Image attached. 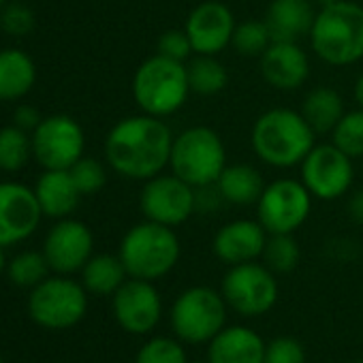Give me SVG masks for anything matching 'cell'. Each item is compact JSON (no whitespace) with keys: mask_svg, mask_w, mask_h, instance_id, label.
<instances>
[{"mask_svg":"<svg viewBox=\"0 0 363 363\" xmlns=\"http://www.w3.org/2000/svg\"><path fill=\"white\" fill-rule=\"evenodd\" d=\"M43 212L35 189L22 182H0V246L28 240L41 225Z\"/></svg>","mask_w":363,"mask_h":363,"instance_id":"16","label":"cell"},{"mask_svg":"<svg viewBox=\"0 0 363 363\" xmlns=\"http://www.w3.org/2000/svg\"><path fill=\"white\" fill-rule=\"evenodd\" d=\"M43 255L54 274H77L94 255V235L86 223L60 218L45 235Z\"/></svg>","mask_w":363,"mask_h":363,"instance_id":"15","label":"cell"},{"mask_svg":"<svg viewBox=\"0 0 363 363\" xmlns=\"http://www.w3.org/2000/svg\"><path fill=\"white\" fill-rule=\"evenodd\" d=\"M352 99L357 103V107L363 109V73L354 79V86H352Z\"/></svg>","mask_w":363,"mask_h":363,"instance_id":"40","label":"cell"},{"mask_svg":"<svg viewBox=\"0 0 363 363\" xmlns=\"http://www.w3.org/2000/svg\"><path fill=\"white\" fill-rule=\"evenodd\" d=\"M7 272V257H5V246H0V276Z\"/></svg>","mask_w":363,"mask_h":363,"instance_id":"41","label":"cell"},{"mask_svg":"<svg viewBox=\"0 0 363 363\" xmlns=\"http://www.w3.org/2000/svg\"><path fill=\"white\" fill-rule=\"evenodd\" d=\"M26 308L33 323L43 329H71L82 323L88 312V291L69 276H48L41 284L30 289Z\"/></svg>","mask_w":363,"mask_h":363,"instance_id":"8","label":"cell"},{"mask_svg":"<svg viewBox=\"0 0 363 363\" xmlns=\"http://www.w3.org/2000/svg\"><path fill=\"white\" fill-rule=\"evenodd\" d=\"M269 233L263 229L259 220L238 218L223 225L212 242V250L216 259L225 265H240L259 261L263 257Z\"/></svg>","mask_w":363,"mask_h":363,"instance_id":"19","label":"cell"},{"mask_svg":"<svg viewBox=\"0 0 363 363\" xmlns=\"http://www.w3.org/2000/svg\"><path fill=\"white\" fill-rule=\"evenodd\" d=\"M0 363H5V361H3V357H0Z\"/></svg>","mask_w":363,"mask_h":363,"instance_id":"46","label":"cell"},{"mask_svg":"<svg viewBox=\"0 0 363 363\" xmlns=\"http://www.w3.org/2000/svg\"><path fill=\"white\" fill-rule=\"evenodd\" d=\"M227 147L223 137L210 126H191L173 137L169 171L193 189L216 184L227 167Z\"/></svg>","mask_w":363,"mask_h":363,"instance_id":"6","label":"cell"},{"mask_svg":"<svg viewBox=\"0 0 363 363\" xmlns=\"http://www.w3.org/2000/svg\"><path fill=\"white\" fill-rule=\"evenodd\" d=\"M0 28L11 37H26L35 28V13L22 3H7L0 13Z\"/></svg>","mask_w":363,"mask_h":363,"instance_id":"36","label":"cell"},{"mask_svg":"<svg viewBox=\"0 0 363 363\" xmlns=\"http://www.w3.org/2000/svg\"><path fill=\"white\" fill-rule=\"evenodd\" d=\"M216 189L225 203L246 208V206H257L265 189V179L255 164L235 162L225 167V171L216 179Z\"/></svg>","mask_w":363,"mask_h":363,"instance_id":"23","label":"cell"},{"mask_svg":"<svg viewBox=\"0 0 363 363\" xmlns=\"http://www.w3.org/2000/svg\"><path fill=\"white\" fill-rule=\"evenodd\" d=\"M299 179L314 199H342L354 184V158L331 141L316 143L299 164Z\"/></svg>","mask_w":363,"mask_h":363,"instance_id":"11","label":"cell"},{"mask_svg":"<svg viewBox=\"0 0 363 363\" xmlns=\"http://www.w3.org/2000/svg\"><path fill=\"white\" fill-rule=\"evenodd\" d=\"M37 82L35 60L20 48L0 50V101L24 99Z\"/></svg>","mask_w":363,"mask_h":363,"instance_id":"24","label":"cell"},{"mask_svg":"<svg viewBox=\"0 0 363 363\" xmlns=\"http://www.w3.org/2000/svg\"><path fill=\"white\" fill-rule=\"evenodd\" d=\"M69 171H71L75 184H77V189H79V193L84 197L96 195L107 184V169L99 158H92V156L84 154Z\"/></svg>","mask_w":363,"mask_h":363,"instance_id":"34","label":"cell"},{"mask_svg":"<svg viewBox=\"0 0 363 363\" xmlns=\"http://www.w3.org/2000/svg\"><path fill=\"white\" fill-rule=\"evenodd\" d=\"M156 54L177 60V62H189L195 56V50L184 28H169L158 37Z\"/></svg>","mask_w":363,"mask_h":363,"instance_id":"35","label":"cell"},{"mask_svg":"<svg viewBox=\"0 0 363 363\" xmlns=\"http://www.w3.org/2000/svg\"><path fill=\"white\" fill-rule=\"evenodd\" d=\"M310 48L329 67H352L363 60V7L340 0L316 11Z\"/></svg>","mask_w":363,"mask_h":363,"instance_id":"3","label":"cell"},{"mask_svg":"<svg viewBox=\"0 0 363 363\" xmlns=\"http://www.w3.org/2000/svg\"><path fill=\"white\" fill-rule=\"evenodd\" d=\"M135 363H189L184 342L169 335H154L141 344Z\"/></svg>","mask_w":363,"mask_h":363,"instance_id":"33","label":"cell"},{"mask_svg":"<svg viewBox=\"0 0 363 363\" xmlns=\"http://www.w3.org/2000/svg\"><path fill=\"white\" fill-rule=\"evenodd\" d=\"M182 255V244L175 229L141 220L133 225L120 240L118 257L122 259L128 278L156 282L173 272Z\"/></svg>","mask_w":363,"mask_h":363,"instance_id":"5","label":"cell"},{"mask_svg":"<svg viewBox=\"0 0 363 363\" xmlns=\"http://www.w3.org/2000/svg\"><path fill=\"white\" fill-rule=\"evenodd\" d=\"M250 145L261 162L274 169L299 167L316 145V133L301 111L274 107L263 111L250 128Z\"/></svg>","mask_w":363,"mask_h":363,"instance_id":"2","label":"cell"},{"mask_svg":"<svg viewBox=\"0 0 363 363\" xmlns=\"http://www.w3.org/2000/svg\"><path fill=\"white\" fill-rule=\"evenodd\" d=\"M314 18L310 0H272L263 20L274 41H301L310 35Z\"/></svg>","mask_w":363,"mask_h":363,"instance_id":"22","label":"cell"},{"mask_svg":"<svg viewBox=\"0 0 363 363\" xmlns=\"http://www.w3.org/2000/svg\"><path fill=\"white\" fill-rule=\"evenodd\" d=\"M301 116L316 135H327L346 113L342 94L331 86H316L301 101Z\"/></svg>","mask_w":363,"mask_h":363,"instance_id":"25","label":"cell"},{"mask_svg":"<svg viewBox=\"0 0 363 363\" xmlns=\"http://www.w3.org/2000/svg\"><path fill=\"white\" fill-rule=\"evenodd\" d=\"M189 363H210L208 359H199V361H189Z\"/></svg>","mask_w":363,"mask_h":363,"instance_id":"44","label":"cell"},{"mask_svg":"<svg viewBox=\"0 0 363 363\" xmlns=\"http://www.w3.org/2000/svg\"><path fill=\"white\" fill-rule=\"evenodd\" d=\"M186 71H189L191 90L193 94H199V96H216L229 84V71L218 60V56L195 54L186 62Z\"/></svg>","mask_w":363,"mask_h":363,"instance_id":"27","label":"cell"},{"mask_svg":"<svg viewBox=\"0 0 363 363\" xmlns=\"http://www.w3.org/2000/svg\"><path fill=\"white\" fill-rule=\"evenodd\" d=\"M50 272L52 269L43 250H24L7 263V276L20 289H35L48 278Z\"/></svg>","mask_w":363,"mask_h":363,"instance_id":"29","label":"cell"},{"mask_svg":"<svg viewBox=\"0 0 363 363\" xmlns=\"http://www.w3.org/2000/svg\"><path fill=\"white\" fill-rule=\"evenodd\" d=\"M227 308L220 291L197 284L175 297L169 325L184 344H210L227 327Z\"/></svg>","mask_w":363,"mask_h":363,"instance_id":"7","label":"cell"},{"mask_svg":"<svg viewBox=\"0 0 363 363\" xmlns=\"http://www.w3.org/2000/svg\"><path fill=\"white\" fill-rule=\"evenodd\" d=\"M261 77L278 92H293L310 77V58L299 41H274L259 58Z\"/></svg>","mask_w":363,"mask_h":363,"instance_id":"18","label":"cell"},{"mask_svg":"<svg viewBox=\"0 0 363 363\" xmlns=\"http://www.w3.org/2000/svg\"><path fill=\"white\" fill-rule=\"evenodd\" d=\"M235 26L238 22L233 11L220 0H203L189 13L184 22L191 45L195 54L201 56H218L227 48H231Z\"/></svg>","mask_w":363,"mask_h":363,"instance_id":"17","label":"cell"},{"mask_svg":"<svg viewBox=\"0 0 363 363\" xmlns=\"http://www.w3.org/2000/svg\"><path fill=\"white\" fill-rule=\"evenodd\" d=\"M263 363H306V350L293 337H274L265 346Z\"/></svg>","mask_w":363,"mask_h":363,"instance_id":"37","label":"cell"},{"mask_svg":"<svg viewBox=\"0 0 363 363\" xmlns=\"http://www.w3.org/2000/svg\"><path fill=\"white\" fill-rule=\"evenodd\" d=\"M263 263L278 276V274H291L301 259V248L297 240L291 233H278L269 235L265 250H263Z\"/></svg>","mask_w":363,"mask_h":363,"instance_id":"31","label":"cell"},{"mask_svg":"<svg viewBox=\"0 0 363 363\" xmlns=\"http://www.w3.org/2000/svg\"><path fill=\"white\" fill-rule=\"evenodd\" d=\"M267 342L246 325L225 327L208 344L210 363H263Z\"/></svg>","mask_w":363,"mask_h":363,"instance_id":"21","label":"cell"},{"mask_svg":"<svg viewBox=\"0 0 363 363\" xmlns=\"http://www.w3.org/2000/svg\"><path fill=\"white\" fill-rule=\"evenodd\" d=\"M41 120H43L41 111L33 105H20L13 113V124L28 130V133H33L41 124Z\"/></svg>","mask_w":363,"mask_h":363,"instance_id":"38","label":"cell"},{"mask_svg":"<svg viewBox=\"0 0 363 363\" xmlns=\"http://www.w3.org/2000/svg\"><path fill=\"white\" fill-rule=\"evenodd\" d=\"M33 158V137L28 130L9 124L0 128V171H22Z\"/></svg>","mask_w":363,"mask_h":363,"instance_id":"28","label":"cell"},{"mask_svg":"<svg viewBox=\"0 0 363 363\" xmlns=\"http://www.w3.org/2000/svg\"><path fill=\"white\" fill-rule=\"evenodd\" d=\"M274 43L265 20H246L235 26L231 48L242 58H261L265 50Z\"/></svg>","mask_w":363,"mask_h":363,"instance_id":"30","label":"cell"},{"mask_svg":"<svg viewBox=\"0 0 363 363\" xmlns=\"http://www.w3.org/2000/svg\"><path fill=\"white\" fill-rule=\"evenodd\" d=\"M173 133L162 118L135 113L118 120L105 137V160L122 177L145 182L169 169Z\"/></svg>","mask_w":363,"mask_h":363,"instance_id":"1","label":"cell"},{"mask_svg":"<svg viewBox=\"0 0 363 363\" xmlns=\"http://www.w3.org/2000/svg\"><path fill=\"white\" fill-rule=\"evenodd\" d=\"M348 216L352 223L363 225V186L348 197Z\"/></svg>","mask_w":363,"mask_h":363,"instance_id":"39","label":"cell"},{"mask_svg":"<svg viewBox=\"0 0 363 363\" xmlns=\"http://www.w3.org/2000/svg\"><path fill=\"white\" fill-rule=\"evenodd\" d=\"M318 7H325V5H333V3H340V0H312Z\"/></svg>","mask_w":363,"mask_h":363,"instance_id":"42","label":"cell"},{"mask_svg":"<svg viewBox=\"0 0 363 363\" xmlns=\"http://www.w3.org/2000/svg\"><path fill=\"white\" fill-rule=\"evenodd\" d=\"M220 293L231 310L242 316L267 314L280 295L276 274L259 261L231 265L220 282Z\"/></svg>","mask_w":363,"mask_h":363,"instance_id":"9","label":"cell"},{"mask_svg":"<svg viewBox=\"0 0 363 363\" xmlns=\"http://www.w3.org/2000/svg\"><path fill=\"white\" fill-rule=\"evenodd\" d=\"M139 208L145 220L175 229L197 212V193L189 182L162 171L143 182Z\"/></svg>","mask_w":363,"mask_h":363,"instance_id":"12","label":"cell"},{"mask_svg":"<svg viewBox=\"0 0 363 363\" xmlns=\"http://www.w3.org/2000/svg\"><path fill=\"white\" fill-rule=\"evenodd\" d=\"M7 3H9V0H0V11H3V7H5Z\"/></svg>","mask_w":363,"mask_h":363,"instance_id":"43","label":"cell"},{"mask_svg":"<svg viewBox=\"0 0 363 363\" xmlns=\"http://www.w3.org/2000/svg\"><path fill=\"white\" fill-rule=\"evenodd\" d=\"M361 173H363V158H361Z\"/></svg>","mask_w":363,"mask_h":363,"instance_id":"45","label":"cell"},{"mask_svg":"<svg viewBox=\"0 0 363 363\" xmlns=\"http://www.w3.org/2000/svg\"><path fill=\"white\" fill-rule=\"evenodd\" d=\"M128 280V272L118 255H92L82 269V284L92 295H113Z\"/></svg>","mask_w":363,"mask_h":363,"instance_id":"26","label":"cell"},{"mask_svg":"<svg viewBox=\"0 0 363 363\" xmlns=\"http://www.w3.org/2000/svg\"><path fill=\"white\" fill-rule=\"evenodd\" d=\"M130 92L141 113L162 120L177 113L193 94L186 62H177L160 54L145 58L133 75Z\"/></svg>","mask_w":363,"mask_h":363,"instance_id":"4","label":"cell"},{"mask_svg":"<svg viewBox=\"0 0 363 363\" xmlns=\"http://www.w3.org/2000/svg\"><path fill=\"white\" fill-rule=\"evenodd\" d=\"M111 312L116 323L133 335H145L156 329L162 316V297L154 282L128 278L111 295Z\"/></svg>","mask_w":363,"mask_h":363,"instance_id":"14","label":"cell"},{"mask_svg":"<svg viewBox=\"0 0 363 363\" xmlns=\"http://www.w3.org/2000/svg\"><path fill=\"white\" fill-rule=\"evenodd\" d=\"M312 195L301 179L278 177L265 184L257 201V220L269 235L295 233L303 227L312 212Z\"/></svg>","mask_w":363,"mask_h":363,"instance_id":"10","label":"cell"},{"mask_svg":"<svg viewBox=\"0 0 363 363\" xmlns=\"http://www.w3.org/2000/svg\"><path fill=\"white\" fill-rule=\"evenodd\" d=\"M35 195L43 216L56 220L69 218L84 197L69 169H45L35 184Z\"/></svg>","mask_w":363,"mask_h":363,"instance_id":"20","label":"cell"},{"mask_svg":"<svg viewBox=\"0 0 363 363\" xmlns=\"http://www.w3.org/2000/svg\"><path fill=\"white\" fill-rule=\"evenodd\" d=\"M331 143L337 145L350 158H363V109H350L342 116L335 128L329 133Z\"/></svg>","mask_w":363,"mask_h":363,"instance_id":"32","label":"cell"},{"mask_svg":"<svg viewBox=\"0 0 363 363\" xmlns=\"http://www.w3.org/2000/svg\"><path fill=\"white\" fill-rule=\"evenodd\" d=\"M30 137L33 158L43 169H71L86 152V133L82 124L67 113L43 118Z\"/></svg>","mask_w":363,"mask_h":363,"instance_id":"13","label":"cell"}]
</instances>
